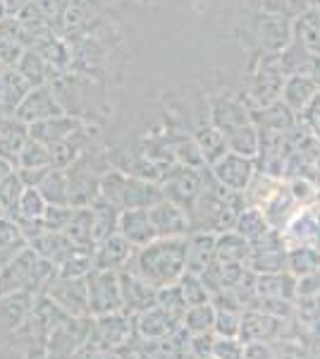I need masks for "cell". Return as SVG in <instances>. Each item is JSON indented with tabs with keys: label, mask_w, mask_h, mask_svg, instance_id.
<instances>
[{
	"label": "cell",
	"mask_w": 320,
	"mask_h": 359,
	"mask_svg": "<svg viewBox=\"0 0 320 359\" xmlns=\"http://www.w3.org/2000/svg\"><path fill=\"white\" fill-rule=\"evenodd\" d=\"M167 139H170V149H172V156L177 163L191 165V168H206V158H203L194 135L177 132V135H167Z\"/></svg>",
	"instance_id": "34"
},
{
	"label": "cell",
	"mask_w": 320,
	"mask_h": 359,
	"mask_svg": "<svg viewBox=\"0 0 320 359\" xmlns=\"http://www.w3.org/2000/svg\"><path fill=\"white\" fill-rule=\"evenodd\" d=\"M246 196L244 192H232L225 184H220L211 168H203V182L201 192L196 196L194 206H191V228L194 233H227L235 230L237 218L246 208Z\"/></svg>",
	"instance_id": "1"
},
{
	"label": "cell",
	"mask_w": 320,
	"mask_h": 359,
	"mask_svg": "<svg viewBox=\"0 0 320 359\" xmlns=\"http://www.w3.org/2000/svg\"><path fill=\"white\" fill-rule=\"evenodd\" d=\"M32 3H34V0H3L5 17H20Z\"/></svg>",
	"instance_id": "56"
},
{
	"label": "cell",
	"mask_w": 320,
	"mask_h": 359,
	"mask_svg": "<svg viewBox=\"0 0 320 359\" xmlns=\"http://www.w3.org/2000/svg\"><path fill=\"white\" fill-rule=\"evenodd\" d=\"M244 343L237 338H220L213 345V359H244Z\"/></svg>",
	"instance_id": "49"
},
{
	"label": "cell",
	"mask_w": 320,
	"mask_h": 359,
	"mask_svg": "<svg viewBox=\"0 0 320 359\" xmlns=\"http://www.w3.org/2000/svg\"><path fill=\"white\" fill-rule=\"evenodd\" d=\"M318 91H320V86L313 82L308 74H289V77L284 79L280 101L287 103V106L292 108L296 115H301V113H304V108L313 101V96H316Z\"/></svg>",
	"instance_id": "23"
},
{
	"label": "cell",
	"mask_w": 320,
	"mask_h": 359,
	"mask_svg": "<svg viewBox=\"0 0 320 359\" xmlns=\"http://www.w3.org/2000/svg\"><path fill=\"white\" fill-rule=\"evenodd\" d=\"M213 345H215V340L208 333L194 335V340H191V350L201 359H213Z\"/></svg>",
	"instance_id": "54"
},
{
	"label": "cell",
	"mask_w": 320,
	"mask_h": 359,
	"mask_svg": "<svg viewBox=\"0 0 320 359\" xmlns=\"http://www.w3.org/2000/svg\"><path fill=\"white\" fill-rule=\"evenodd\" d=\"M118 233L137 249L151 245L158 237L153 223H151L148 208H127V211H122L118 221Z\"/></svg>",
	"instance_id": "17"
},
{
	"label": "cell",
	"mask_w": 320,
	"mask_h": 359,
	"mask_svg": "<svg viewBox=\"0 0 320 359\" xmlns=\"http://www.w3.org/2000/svg\"><path fill=\"white\" fill-rule=\"evenodd\" d=\"M320 269V249L311 245H294L287 249V271L296 278Z\"/></svg>",
	"instance_id": "35"
},
{
	"label": "cell",
	"mask_w": 320,
	"mask_h": 359,
	"mask_svg": "<svg viewBox=\"0 0 320 359\" xmlns=\"http://www.w3.org/2000/svg\"><path fill=\"white\" fill-rule=\"evenodd\" d=\"M120 290H122V306L130 311H148L158 304V290L148 285L144 278H139L132 271H120Z\"/></svg>",
	"instance_id": "14"
},
{
	"label": "cell",
	"mask_w": 320,
	"mask_h": 359,
	"mask_svg": "<svg viewBox=\"0 0 320 359\" xmlns=\"http://www.w3.org/2000/svg\"><path fill=\"white\" fill-rule=\"evenodd\" d=\"M94 249L79 247L65 264L57 266V276L60 278H86L91 271H94Z\"/></svg>",
	"instance_id": "37"
},
{
	"label": "cell",
	"mask_w": 320,
	"mask_h": 359,
	"mask_svg": "<svg viewBox=\"0 0 320 359\" xmlns=\"http://www.w3.org/2000/svg\"><path fill=\"white\" fill-rule=\"evenodd\" d=\"M25 192V182H22L20 172H13V175H8L0 182V204L5 206V211L13 213L17 204H20V196Z\"/></svg>",
	"instance_id": "45"
},
{
	"label": "cell",
	"mask_w": 320,
	"mask_h": 359,
	"mask_svg": "<svg viewBox=\"0 0 320 359\" xmlns=\"http://www.w3.org/2000/svg\"><path fill=\"white\" fill-rule=\"evenodd\" d=\"M29 247H32L41 259H46V262H50L55 266L65 264L79 249L62 230H43V233L29 242Z\"/></svg>",
	"instance_id": "18"
},
{
	"label": "cell",
	"mask_w": 320,
	"mask_h": 359,
	"mask_svg": "<svg viewBox=\"0 0 320 359\" xmlns=\"http://www.w3.org/2000/svg\"><path fill=\"white\" fill-rule=\"evenodd\" d=\"M287 187H289V192H292L296 204L308 206V204H313V201H318V192H320V189H318V184L313 182L311 177L296 175V177L289 180Z\"/></svg>",
	"instance_id": "46"
},
{
	"label": "cell",
	"mask_w": 320,
	"mask_h": 359,
	"mask_svg": "<svg viewBox=\"0 0 320 359\" xmlns=\"http://www.w3.org/2000/svg\"><path fill=\"white\" fill-rule=\"evenodd\" d=\"M311 5L313 8H320V0H311Z\"/></svg>",
	"instance_id": "60"
},
{
	"label": "cell",
	"mask_w": 320,
	"mask_h": 359,
	"mask_svg": "<svg viewBox=\"0 0 320 359\" xmlns=\"http://www.w3.org/2000/svg\"><path fill=\"white\" fill-rule=\"evenodd\" d=\"M62 113H65V108L57 101L53 86L43 84V86H34L25 96L22 106L17 108L15 118H20L22 123H27V125H34V123H41V120L53 118V115H62Z\"/></svg>",
	"instance_id": "11"
},
{
	"label": "cell",
	"mask_w": 320,
	"mask_h": 359,
	"mask_svg": "<svg viewBox=\"0 0 320 359\" xmlns=\"http://www.w3.org/2000/svg\"><path fill=\"white\" fill-rule=\"evenodd\" d=\"M39 192L43 194V199L48 201V204L69 206V175H67V170L50 168L48 175L41 180Z\"/></svg>",
	"instance_id": "33"
},
{
	"label": "cell",
	"mask_w": 320,
	"mask_h": 359,
	"mask_svg": "<svg viewBox=\"0 0 320 359\" xmlns=\"http://www.w3.org/2000/svg\"><path fill=\"white\" fill-rule=\"evenodd\" d=\"M308 77L320 86V53H313L311 65H308Z\"/></svg>",
	"instance_id": "57"
},
{
	"label": "cell",
	"mask_w": 320,
	"mask_h": 359,
	"mask_svg": "<svg viewBox=\"0 0 320 359\" xmlns=\"http://www.w3.org/2000/svg\"><path fill=\"white\" fill-rule=\"evenodd\" d=\"M270 228H272V225L267 223L265 213L260 211V208H256V206L244 208V211L239 213V218H237V225H235L237 233L246 237L249 242H256L258 237H263Z\"/></svg>",
	"instance_id": "36"
},
{
	"label": "cell",
	"mask_w": 320,
	"mask_h": 359,
	"mask_svg": "<svg viewBox=\"0 0 320 359\" xmlns=\"http://www.w3.org/2000/svg\"><path fill=\"white\" fill-rule=\"evenodd\" d=\"M77 247H96L94 240V211L91 206H72V218L62 230Z\"/></svg>",
	"instance_id": "28"
},
{
	"label": "cell",
	"mask_w": 320,
	"mask_h": 359,
	"mask_svg": "<svg viewBox=\"0 0 320 359\" xmlns=\"http://www.w3.org/2000/svg\"><path fill=\"white\" fill-rule=\"evenodd\" d=\"M15 170H17V165L13 163V161H8V158H3V156H0V182H3L8 175H13Z\"/></svg>",
	"instance_id": "58"
},
{
	"label": "cell",
	"mask_w": 320,
	"mask_h": 359,
	"mask_svg": "<svg viewBox=\"0 0 320 359\" xmlns=\"http://www.w3.org/2000/svg\"><path fill=\"white\" fill-rule=\"evenodd\" d=\"M201 182H203V168H191V165H182L174 163L172 168H167L165 175H162V194L165 199L174 201L182 208L191 211L196 196L201 192Z\"/></svg>",
	"instance_id": "7"
},
{
	"label": "cell",
	"mask_w": 320,
	"mask_h": 359,
	"mask_svg": "<svg viewBox=\"0 0 320 359\" xmlns=\"http://www.w3.org/2000/svg\"><path fill=\"white\" fill-rule=\"evenodd\" d=\"M69 218H72V206H57V204H48L41 216V223H43L46 230H65Z\"/></svg>",
	"instance_id": "48"
},
{
	"label": "cell",
	"mask_w": 320,
	"mask_h": 359,
	"mask_svg": "<svg viewBox=\"0 0 320 359\" xmlns=\"http://www.w3.org/2000/svg\"><path fill=\"white\" fill-rule=\"evenodd\" d=\"M98 194L103 199L113 201L115 206H120L122 211L127 208H151L155 206L160 199H165L162 187L153 180L130 175L125 170H106L98 184Z\"/></svg>",
	"instance_id": "4"
},
{
	"label": "cell",
	"mask_w": 320,
	"mask_h": 359,
	"mask_svg": "<svg viewBox=\"0 0 320 359\" xmlns=\"http://www.w3.org/2000/svg\"><path fill=\"white\" fill-rule=\"evenodd\" d=\"M284 230L294 245H311L320 249V211L316 208L306 206L304 211H296Z\"/></svg>",
	"instance_id": "21"
},
{
	"label": "cell",
	"mask_w": 320,
	"mask_h": 359,
	"mask_svg": "<svg viewBox=\"0 0 320 359\" xmlns=\"http://www.w3.org/2000/svg\"><path fill=\"white\" fill-rule=\"evenodd\" d=\"M249 254H251V242L237 230H227L215 237V259L218 262H237L246 264Z\"/></svg>",
	"instance_id": "27"
},
{
	"label": "cell",
	"mask_w": 320,
	"mask_h": 359,
	"mask_svg": "<svg viewBox=\"0 0 320 359\" xmlns=\"http://www.w3.org/2000/svg\"><path fill=\"white\" fill-rule=\"evenodd\" d=\"M215 333L220 338H239L242 314L235 309H215Z\"/></svg>",
	"instance_id": "44"
},
{
	"label": "cell",
	"mask_w": 320,
	"mask_h": 359,
	"mask_svg": "<svg viewBox=\"0 0 320 359\" xmlns=\"http://www.w3.org/2000/svg\"><path fill=\"white\" fill-rule=\"evenodd\" d=\"M125 335H127L125 318L118 314L103 316L101 323H98V338H101V345H118L125 340Z\"/></svg>",
	"instance_id": "43"
},
{
	"label": "cell",
	"mask_w": 320,
	"mask_h": 359,
	"mask_svg": "<svg viewBox=\"0 0 320 359\" xmlns=\"http://www.w3.org/2000/svg\"><path fill=\"white\" fill-rule=\"evenodd\" d=\"M182 323H184V328H187L189 333H194V335L211 333L215 328V306L211 302L189 306Z\"/></svg>",
	"instance_id": "39"
},
{
	"label": "cell",
	"mask_w": 320,
	"mask_h": 359,
	"mask_svg": "<svg viewBox=\"0 0 320 359\" xmlns=\"http://www.w3.org/2000/svg\"><path fill=\"white\" fill-rule=\"evenodd\" d=\"M3 69H8V67H5V65H3V62H0V72H3Z\"/></svg>",
	"instance_id": "61"
},
{
	"label": "cell",
	"mask_w": 320,
	"mask_h": 359,
	"mask_svg": "<svg viewBox=\"0 0 320 359\" xmlns=\"http://www.w3.org/2000/svg\"><path fill=\"white\" fill-rule=\"evenodd\" d=\"M5 216H8V211H5V206H3V204H0V221H3V218H5Z\"/></svg>",
	"instance_id": "59"
},
{
	"label": "cell",
	"mask_w": 320,
	"mask_h": 359,
	"mask_svg": "<svg viewBox=\"0 0 320 359\" xmlns=\"http://www.w3.org/2000/svg\"><path fill=\"white\" fill-rule=\"evenodd\" d=\"M32 139L29 135V125L22 123L20 118H5L0 120V156L8 161H13L17 165L25 144Z\"/></svg>",
	"instance_id": "25"
},
{
	"label": "cell",
	"mask_w": 320,
	"mask_h": 359,
	"mask_svg": "<svg viewBox=\"0 0 320 359\" xmlns=\"http://www.w3.org/2000/svg\"><path fill=\"white\" fill-rule=\"evenodd\" d=\"M148 216L158 237H189L194 233L189 211L170 199H160L155 206H151Z\"/></svg>",
	"instance_id": "9"
},
{
	"label": "cell",
	"mask_w": 320,
	"mask_h": 359,
	"mask_svg": "<svg viewBox=\"0 0 320 359\" xmlns=\"http://www.w3.org/2000/svg\"><path fill=\"white\" fill-rule=\"evenodd\" d=\"M194 139L196 144H199L203 158H206V165L215 163V161L220 158V156L227 154V144H225V137L218 132V127H215L211 120H208L206 125H199L194 130Z\"/></svg>",
	"instance_id": "32"
},
{
	"label": "cell",
	"mask_w": 320,
	"mask_h": 359,
	"mask_svg": "<svg viewBox=\"0 0 320 359\" xmlns=\"http://www.w3.org/2000/svg\"><path fill=\"white\" fill-rule=\"evenodd\" d=\"M86 280H89V314L96 316L118 314L122 309L120 271L94 269L86 276Z\"/></svg>",
	"instance_id": "6"
},
{
	"label": "cell",
	"mask_w": 320,
	"mask_h": 359,
	"mask_svg": "<svg viewBox=\"0 0 320 359\" xmlns=\"http://www.w3.org/2000/svg\"><path fill=\"white\" fill-rule=\"evenodd\" d=\"M313 53L306 50L304 46L299 43H289L287 48L280 50V65L284 69V74H308V65H311Z\"/></svg>",
	"instance_id": "40"
},
{
	"label": "cell",
	"mask_w": 320,
	"mask_h": 359,
	"mask_svg": "<svg viewBox=\"0 0 320 359\" xmlns=\"http://www.w3.org/2000/svg\"><path fill=\"white\" fill-rule=\"evenodd\" d=\"M15 69L27 79L29 86L34 89V86H43V84L50 82L53 65H50V62L46 60V57L41 55L36 48H27L25 53H22L20 62H17Z\"/></svg>",
	"instance_id": "29"
},
{
	"label": "cell",
	"mask_w": 320,
	"mask_h": 359,
	"mask_svg": "<svg viewBox=\"0 0 320 359\" xmlns=\"http://www.w3.org/2000/svg\"><path fill=\"white\" fill-rule=\"evenodd\" d=\"M299 118H301V123L313 132V137H316L320 144V91L313 96V101L304 108V113H301Z\"/></svg>",
	"instance_id": "52"
},
{
	"label": "cell",
	"mask_w": 320,
	"mask_h": 359,
	"mask_svg": "<svg viewBox=\"0 0 320 359\" xmlns=\"http://www.w3.org/2000/svg\"><path fill=\"white\" fill-rule=\"evenodd\" d=\"M308 8H313L311 0H263L265 13L282 15L287 20H296L299 15H304Z\"/></svg>",
	"instance_id": "47"
},
{
	"label": "cell",
	"mask_w": 320,
	"mask_h": 359,
	"mask_svg": "<svg viewBox=\"0 0 320 359\" xmlns=\"http://www.w3.org/2000/svg\"><path fill=\"white\" fill-rule=\"evenodd\" d=\"M256 43L263 53H280L292 43V20L263 10L256 20Z\"/></svg>",
	"instance_id": "10"
},
{
	"label": "cell",
	"mask_w": 320,
	"mask_h": 359,
	"mask_svg": "<svg viewBox=\"0 0 320 359\" xmlns=\"http://www.w3.org/2000/svg\"><path fill=\"white\" fill-rule=\"evenodd\" d=\"M244 359H275L270 352V345L263 343H249V347L244 350Z\"/></svg>",
	"instance_id": "55"
},
{
	"label": "cell",
	"mask_w": 320,
	"mask_h": 359,
	"mask_svg": "<svg viewBox=\"0 0 320 359\" xmlns=\"http://www.w3.org/2000/svg\"><path fill=\"white\" fill-rule=\"evenodd\" d=\"M48 297L74 316L89 314V280L86 278H60L48 285Z\"/></svg>",
	"instance_id": "13"
},
{
	"label": "cell",
	"mask_w": 320,
	"mask_h": 359,
	"mask_svg": "<svg viewBox=\"0 0 320 359\" xmlns=\"http://www.w3.org/2000/svg\"><path fill=\"white\" fill-rule=\"evenodd\" d=\"M177 285H179V290H182V294H184V302H187V306H196V304L211 302V292L206 290V285H203L201 276L184 271Z\"/></svg>",
	"instance_id": "41"
},
{
	"label": "cell",
	"mask_w": 320,
	"mask_h": 359,
	"mask_svg": "<svg viewBox=\"0 0 320 359\" xmlns=\"http://www.w3.org/2000/svg\"><path fill=\"white\" fill-rule=\"evenodd\" d=\"M137 254V247L130 245L120 233L101 240L94 249V269L101 271H122Z\"/></svg>",
	"instance_id": "16"
},
{
	"label": "cell",
	"mask_w": 320,
	"mask_h": 359,
	"mask_svg": "<svg viewBox=\"0 0 320 359\" xmlns=\"http://www.w3.org/2000/svg\"><path fill=\"white\" fill-rule=\"evenodd\" d=\"M29 91H32V86L15 67L3 69L0 72V120L15 118L17 108L22 106Z\"/></svg>",
	"instance_id": "19"
},
{
	"label": "cell",
	"mask_w": 320,
	"mask_h": 359,
	"mask_svg": "<svg viewBox=\"0 0 320 359\" xmlns=\"http://www.w3.org/2000/svg\"><path fill=\"white\" fill-rule=\"evenodd\" d=\"M215 233H191L187 240V269L189 273L201 276L215 262Z\"/></svg>",
	"instance_id": "24"
},
{
	"label": "cell",
	"mask_w": 320,
	"mask_h": 359,
	"mask_svg": "<svg viewBox=\"0 0 320 359\" xmlns=\"http://www.w3.org/2000/svg\"><path fill=\"white\" fill-rule=\"evenodd\" d=\"M86 130V123L74 115H53V118H46L41 123H34L29 125V135L36 142L46 144V147H55V144H62V142H69L72 137L81 135Z\"/></svg>",
	"instance_id": "12"
},
{
	"label": "cell",
	"mask_w": 320,
	"mask_h": 359,
	"mask_svg": "<svg viewBox=\"0 0 320 359\" xmlns=\"http://www.w3.org/2000/svg\"><path fill=\"white\" fill-rule=\"evenodd\" d=\"M270 352L275 359H308V352L294 340H272Z\"/></svg>",
	"instance_id": "51"
},
{
	"label": "cell",
	"mask_w": 320,
	"mask_h": 359,
	"mask_svg": "<svg viewBox=\"0 0 320 359\" xmlns=\"http://www.w3.org/2000/svg\"><path fill=\"white\" fill-rule=\"evenodd\" d=\"M187 240L189 237H155L151 245L137 249L127 271L144 278L155 290L177 285L187 269Z\"/></svg>",
	"instance_id": "3"
},
{
	"label": "cell",
	"mask_w": 320,
	"mask_h": 359,
	"mask_svg": "<svg viewBox=\"0 0 320 359\" xmlns=\"http://www.w3.org/2000/svg\"><path fill=\"white\" fill-rule=\"evenodd\" d=\"M282 321H284V318H280V316L246 309L242 314L239 340H242V343H246V345L249 343H272V340L280 338Z\"/></svg>",
	"instance_id": "15"
},
{
	"label": "cell",
	"mask_w": 320,
	"mask_h": 359,
	"mask_svg": "<svg viewBox=\"0 0 320 359\" xmlns=\"http://www.w3.org/2000/svg\"><path fill=\"white\" fill-rule=\"evenodd\" d=\"M182 323L177 316H172L167 309L155 304L153 309L144 311L139 316V331H141L146 338H167V335L174 333V326Z\"/></svg>",
	"instance_id": "31"
},
{
	"label": "cell",
	"mask_w": 320,
	"mask_h": 359,
	"mask_svg": "<svg viewBox=\"0 0 320 359\" xmlns=\"http://www.w3.org/2000/svg\"><path fill=\"white\" fill-rule=\"evenodd\" d=\"M91 211H94V240H96V245L101 240H106V237L118 233V221H120V213H122L120 206H115L113 201L103 199V196L98 194L94 199V204H91Z\"/></svg>",
	"instance_id": "30"
},
{
	"label": "cell",
	"mask_w": 320,
	"mask_h": 359,
	"mask_svg": "<svg viewBox=\"0 0 320 359\" xmlns=\"http://www.w3.org/2000/svg\"><path fill=\"white\" fill-rule=\"evenodd\" d=\"M256 294L267 299H282L292 302L296 297V276L289 271L280 273H258L256 276Z\"/></svg>",
	"instance_id": "22"
},
{
	"label": "cell",
	"mask_w": 320,
	"mask_h": 359,
	"mask_svg": "<svg viewBox=\"0 0 320 359\" xmlns=\"http://www.w3.org/2000/svg\"><path fill=\"white\" fill-rule=\"evenodd\" d=\"M17 168H50V147L29 139L17 158Z\"/></svg>",
	"instance_id": "42"
},
{
	"label": "cell",
	"mask_w": 320,
	"mask_h": 359,
	"mask_svg": "<svg viewBox=\"0 0 320 359\" xmlns=\"http://www.w3.org/2000/svg\"><path fill=\"white\" fill-rule=\"evenodd\" d=\"M48 170L50 168H17V172H20L25 187H39L41 180L48 175Z\"/></svg>",
	"instance_id": "53"
},
{
	"label": "cell",
	"mask_w": 320,
	"mask_h": 359,
	"mask_svg": "<svg viewBox=\"0 0 320 359\" xmlns=\"http://www.w3.org/2000/svg\"><path fill=\"white\" fill-rule=\"evenodd\" d=\"M208 115L225 137L227 151L256 158L260 151V130L251 118V106L232 91H220L208 101Z\"/></svg>",
	"instance_id": "2"
},
{
	"label": "cell",
	"mask_w": 320,
	"mask_h": 359,
	"mask_svg": "<svg viewBox=\"0 0 320 359\" xmlns=\"http://www.w3.org/2000/svg\"><path fill=\"white\" fill-rule=\"evenodd\" d=\"M46 206H48V201L43 199V194L39 192V187H25V192H22V196H20V204H17L15 211L8 213V216L29 218V221H41Z\"/></svg>",
	"instance_id": "38"
},
{
	"label": "cell",
	"mask_w": 320,
	"mask_h": 359,
	"mask_svg": "<svg viewBox=\"0 0 320 359\" xmlns=\"http://www.w3.org/2000/svg\"><path fill=\"white\" fill-rule=\"evenodd\" d=\"M320 297V269L313 273L296 278V299H316Z\"/></svg>",
	"instance_id": "50"
},
{
	"label": "cell",
	"mask_w": 320,
	"mask_h": 359,
	"mask_svg": "<svg viewBox=\"0 0 320 359\" xmlns=\"http://www.w3.org/2000/svg\"><path fill=\"white\" fill-rule=\"evenodd\" d=\"M284 79L287 74L280 65V53L260 55L251 74V84H249V101L253 103V108L280 101Z\"/></svg>",
	"instance_id": "5"
},
{
	"label": "cell",
	"mask_w": 320,
	"mask_h": 359,
	"mask_svg": "<svg viewBox=\"0 0 320 359\" xmlns=\"http://www.w3.org/2000/svg\"><path fill=\"white\" fill-rule=\"evenodd\" d=\"M208 168H211L215 180L220 184H225L227 189H232V192H246L251 180L256 177V158H249V156L235 151H227L225 156H220Z\"/></svg>",
	"instance_id": "8"
},
{
	"label": "cell",
	"mask_w": 320,
	"mask_h": 359,
	"mask_svg": "<svg viewBox=\"0 0 320 359\" xmlns=\"http://www.w3.org/2000/svg\"><path fill=\"white\" fill-rule=\"evenodd\" d=\"M251 118L260 132H282V135H287L299 123V115L282 101L267 103V106L260 108H251Z\"/></svg>",
	"instance_id": "20"
},
{
	"label": "cell",
	"mask_w": 320,
	"mask_h": 359,
	"mask_svg": "<svg viewBox=\"0 0 320 359\" xmlns=\"http://www.w3.org/2000/svg\"><path fill=\"white\" fill-rule=\"evenodd\" d=\"M292 41L311 53H320V8H308L292 20Z\"/></svg>",
	"instance_id": "26"
}]
</instances>
